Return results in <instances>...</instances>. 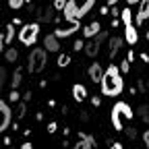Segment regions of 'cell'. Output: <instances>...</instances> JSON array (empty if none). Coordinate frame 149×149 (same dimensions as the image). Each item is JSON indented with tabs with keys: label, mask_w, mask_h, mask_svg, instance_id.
<instances>
[{
	"label": "cell",
	"mask_w": 149,
	"mask_h": 149,
	"mask_svg": "<svg viewBox=\"0 0 149 149\" xmlns=\"http://www.w3.org/2000/svg\"><path fill=\"white\" fill-rule=\"evenodd\" d=\"M100 85H102V93H104V95H108V97L120 95L122 89H124V81H122V74H120L118 66L110 64L108 70H104V77H102Z\"/></svg>",
	"instance_id": "6da1fadb"
},
{
	"label": "cell",
	"mask_w": 149,
	"mask_h": 149,
	"mask_svg": "<svg viewBox=\"0 0 149 149\" xmlns=\"http://www.w3.org/2000/svg\"><path fill=\"white\" fill-rule=\"evenodd\" d=\"M124 118L126 120L133 118V108H130L128 104H124V102H118L114 108H112V112H110L112 126H114L116 130H124Z\"/></svg>",
	"instance_id": "7a4b0ae2"
},
{
	"label": "cell",
	"mask_w": 149,
	"mask_h": 149,
	"mask_svg": "<svg viewBox=\"0 0 149 149\" xmlns=\"http://www.w3.org/2000/svg\"><path fill=\"white\" fill-rule=\"evenodd\" d=\"M48 64V52L42 50V48H35L31 54H29V60H27V70L37 74V72H42Z\"/></svg>",
	"instance_id": "3957f363"
},
{
	"label": "cell",
	"mask_w": 149,
	"mask_h": 149,
	"mask_svg": "<svg viewBox=\"0 0 149 149\" xmlns=\"http://www.w3.org/2000/svg\"><path fill=\"white\" fill-rule=\"evenodd\" d=\"M37 35H40V23H27L19 31V42L23 46H33L37 42Z\"/></svg>",
	"instance_id": "277c9868"
},
{
	"label": "cell",
	"mask_w": 149,
	"mask_h": 149,
	"mask_svg": "<svg viewBox=\"0 0 149 149\" xmlns=\"http://www.w3.org/2000/svg\"><path fill=\"white\" fill-rule=\"evenodd\" d=\"M104 40H108V31H100L95 37H91L89 42H85L83 50H85V54H87V58H95L97 52H100V46H102V42H104Z\"/></svg>",
	"instance_id": "5b68a950"
},
{
	"label": "cell",
	"mask_w": 149,
	"mask_h": 149,
	"mask_svg": "<svg viewBox=\"0 0 149 149\" xmlns=\"http://www.w3.org/2000/svg\"><path fill=\"white\" fill-rule=\"evenodd\" d=\"M10 120H13V110L8 108V104L4 100H0V133H4L8 128Z\"/></svg>",
	"instance_id": "8992f818"
},
{
	"label": "cell",
	"mask_w": 149,
	"mask_h": 149,
	"mask_svg": "<svg viewBox=\"0 0 149 149\" xmlns=\"http://www.w3.org/2000/svg\"><path fill=\"white\" fill-rule=\"evenodd\" d=\"M79 27H81V23H79V21H74V23H66V25H58V29L54 31V37H56V40H64V37H68V35H72V33H77V31H79Z\"/></svg>",
	"instance_id": "52a82bcc"
},
{
	"label": "cell",
	"mask_w": 149,
	"mask_h": 149,
	"mask_svg": "<svg viewBox=\"0 0 149 149\" xmlns=\"http://www.w3.org/2000/svg\"><path fill=\"white\" fill-rule=\"evenodd\" d=\"M120 52H122V37H110V42H108V58L110 60L118 58Z\"/></svg>",
	"instance_id": "ba28073f"
},
{
	"label": "cell",
	"mask_w": 149,
	"mask_h": 149,
	"mask_svg": "<svg viewBox=\"0 0 149 149\" xmlns=\"http://www.w3.org/2000/svg\"><path fill=\"white\" fill-rule=\"evenodd\" d=\"M77 13H79V4L74 2V0H66V6H64L66 23H74V21H77Z\"/></svg>",
	"instance_id": "9c48e42d"
},
{
	"label": "cell",
	"mask_w": 149,
	"mask_h": 149,
	"mask_svg": "<svg viewBox=\"0 0 149 149\" xmlns=\"http://www.w3.org/2000/svg\"><path fill=\"white\" fill-rule=\"evenodd\" d=\"M37 19H40L42 23H52V21H56L52 4H50V6H42V8H37Z\"/></svg>",
	"instance_id": "30bf717a"
},
{
	"label": "cell",
	"mask_w": 149,
	"mask_h": 149,
	"mask_svg": "<svg viewBox=\"0 0 149 149\" xmlns=\"http://www.w3.org/2000/svg\"><path fill=\"white\" fill-rule=\"evenodd\" d=\"M89 79L93 81V83H102V77H104V68H102V64L100 62H93L91 66H89Z\"/></svg>",
	"instance_id": "8fae6325"
},
{
	"label": "cell",
	"mask_w": 149,
	"mask_h": 149,
	"mask_svg": "<svg viewBox=\"0 0 149 149\" xmlns=\"http://www.w3.org/2000/svg\"><path fill=\"white\" fill-rule=\"evenodd\" d=\"M137 25H141L143 21H147L149 19V0H143V2H139V10H137Z\"/></svg>",
	"instance_id": "7c38bea8"
},
{
	"label": "cell",
	"mask_w": 149,
	"mask_h": 149,
	"mask_svg": "<svg viewBox=\"0 0 149 149\" xmlns=\"http://www.w3.org/2000/svg\"><path fill=\"white\" fill-rule=\"evenodd\" d=\"M100 31H102V25H100V21H91V23H87V25L83 27V33H85V37H87V40L95 37Z\"/></svg>",
	"instance_id": "4fadbf2b"
},
{
	"label": "cell",
	"mask_w": 149,
	"mask_h": 149,
	"mask_svg": "<svg viewBox=\"0 0 149 149\" xmlns=\"http://www.w3.org/2000/svg\"><path fill=\"white\" fill-rule=\"evenodd\" d=\"M44 48H46V52H58L60 50V42L54 37V33L44 37Z\"/></svg>",
	"instance_id": "5bb4252c"
},
{
	"label": "cell",
	"mask_w": 149,
	"mask_h": 149,
	"mask_svg": "<svg viewBox=\"0 0 149 149\" xmlns=\"http://www.w3.org/2000/svg\"><path fill=\"white\" fill-rule=\"evenodd\" d=\"M79 143L74 145V149H91L93 145H95V139H93L91 135H85V133H79Z\"/></svg>",
	"instance_id": "9a60e30c"
},
{
	"label": "cell",
	"mask_w": 149,
	"mask_h": 149,
	"mask_svg": "<svg viewBox=\"0 0 149 149\" xmlns=\"http://www.w3.org/2000/svg\"><path fill=\"white\" fill-rule=\"evenodd\" d=\"M124 40H126L130 46H135V44L139 42V33H137L135 25H126V27H124Z\"/></svg>",
	"instance_id": "2e32d148"
},
{
	"label": "cell",
	"mask_w": 149,
	"mask_h": 149,
	"mask_svg": "<svg viewBox=\"0 0 149 149\" xmlns=\"http://www.w3.org/2000/svg\"><path fill=\"white\" fill-rule=\"evenodd\" d=\"M72 97L77 100V102H85V100H87V89H85V85L74 83V85H72Z\"/></svg>",
	"instance_id": "e0dca14e"
},
{
	"label": "cell",
	"mask_w": 149,
	"mask_h": 149,
	"mask_svg": "<svg viewBox=\"0 0 149 149\" xmlns=\"http://www.w3.org/2000/svg\"><path fill=\"white\" fill-rule=\"evenodd\" d=\"M93 6H95V2H93V0H85V2L79 6V13H77V21H79L81 17H85V15H87V13L93 8Z\"/></svg>",
	"instance_id": "ac0fdd59"
},
{
	"label": "cell",
	"mask_w": 149,
	"mask_h": 149,
	"mask_svg": "<svg viewBox=\"0 0 149 149\" xmlns=\"http://www.w3.org/2000/svg\"><path fill=\"white\" fill-rule=\"evenodd\" d=\"M21 81H23V66H19V68L13 72V79H10V85H13V89H17L19 85H21Z\"/></svg>",
	"instance_id": "d6986e66"
},
{
	"label": "cell",
	"mask_w": 149,
	"mask_h": 149,
	"mask_svg": "<svg viewBox=\"0 0 149 149\" xmlns=\"http://www.w3.org/2000/svg\"><path fill=\"white\" fill-rule=\"evenodd\" d=\"M120 17H122V23H124V27H126V25H133V13H130V8H122Z\"/></svg>",
	"instance_id": "ffe728a7"
},
{
	"label": "cell",
	"mask_w": 149,
	"mask_h": 149,
	"mask_svg": "<svg viewBox=\"0 0 149 149\" xmlns=\"http://www.w3.org/2000/svg\"><path fill=\"white\" fill-rule=\"evenodd\" d=\"M13 40H15V27L8 25V27L4 29V44H10Z\"/></svg>",
	"instance_id": "44dd1931"
},
{
	"label": "cell",
	"mask_w": 149,
	"mask_h": 149,
	"mask_svg": "<svg viewBox=\"0 0 149 149\" xmlns=\"http://www.w3.org/2000/svg\"><path fill=\"white\" fill-rule=\"evenodd\" d=\"M17 58H19L17 48H8V50H6V60H8V62H15Z\"/></svg>",
	"instance_id": "7402d4cb"
},
{
	"label": "cell",
	"mask_w": 149,
	"mask_h": 149,
	"mask_svg": "<svg viewBox=\"0 0 149 149\" xmlns=\"http://www.w3.org/2000/svg\"><path fill=\"white\" fill-rule=\"evenodd\" d=\"M68 64H70V56H68V54H60V56H58V66L64 68V66H68Z\"/></svg>",
	"instance_id": "603a6c76"
},
{
	"label": "cell",
	"mask_w": 149,
	"mask_h": 149,
	"mask_svg": "<svg viewBox=\"0 0 149 149\" xmlns=\"http://www.w3.org/2000/svg\"><path fill=\"white\" fill-rule=\"evenodd\" d=\"M141 120H143L145 124H149V104L141 108Z\"/></svg>",
	"instance_id": "cb8c5ba5"
},
{
	"label": "cell",
	"mask_w": 149,
	"mask_h": 149,
	"mask_svg": "<svg viewBox=\"0 0 149 149\" xmlns=\"http://www.w3.org/2000/svg\"><path fill=\"white\" fill-rule=\"evenodd\" d=\"M64 6H66V0H56V2H52L54 10H64Z\"/></svg>",
	"instance_id": "d4e9b609"
},
{
	"label": "cell",
	"mask_w": 149,
	"mask_h": 149,
	"mask_svg": "<svg viewBox=\"0 0 149 149\" xmlns=\"http://www.w3.org/2000/svg\"><path fill=\"white\" fill-rule=\"evenodd\" d=\"M4 83H6V68H4V66H0V91H2Z\"/></svg>",
	"instance_id": "484cf974"
},
{
	"label": "cell",
	"mask_w": 149,
	"mask_h": 149,
	"mask_svg": "<svg viewBox=\"0 0 149 149\" xmlns=\"http://www.w3.org/2000/svg\"><path fill=\"white\" fill-rule=\"evenodd\" d=\"M4 29H6V27L0 23V52L4 50Z\"/></svg>",
	"instance_id": "4316f807"
},
{
	"label": "cell",
	"mask_w": 149,
	"mask_h": 149,
	"mask_svg": "<svg viewBox=\"0 0 149 149\" xmlns=\"http://www.w3.org/2000/svg\"><path fill=\"white\" fill-rule=\"evenodd\" d=\"M25 2H23V0H10V2H8V6L10 8H21Z\"/></svg>",
	"instance_id": "83f0119b"
},
{
	"label": "cell",
	"mask_w": 149,
	"mask_h": 149,
	"mask_svg": "<svg viewBox=\"0 0 149 149\" xmlns=\"http://www.w3.org/2000/svg\"><path fill=\"white\" fill-rule=\"evenodd\" d=\"M25 114H27V108H25V104H21V106H19V110H17V116L23 118Z\"/></svg>",
	"instance_id": "f1b7e54d"
},
{
	"label": "cell",
	"mask_w": 149,
	"mask_h": 149,
	"mask_svg": "<svg viewBox=\"0 0 149 149\" xmlns=\"http://www.w3.org/2000/svg\"><path fill=\"white\" fill-rule=\"evenodd\" d=\"M128 68H130V64H128V62H126V60H122V64H120V66H118V70H120V72H124V74H126V72H128Z\"/></svg>",
	"instance_id": "f546056e"
},
{
	"label": "cell",
	"mask_w": 149,
	"mask_h": 149,
	"mask_svg": "<svg viewBox=\"0 0 149 149\" xmlns=\"http://www.w3.org/2000/svg\"><path fill=\"white\" fill-rule=\"evenodd\" d=\"M126 137H128V139H135V137H137V128H133V126L126 128Z\"/></svg>",
	"instance_id": "4dcf8cb0"
},
{
	"label": "cell",
	"mask_w": 149,
	"mask_h": 149,
	"mask_svg": "<svg viewBox=\"0 0 149 149\" xmlns=\"http://www.w3.org/2000/svg\"><path fill=\"white\" fill-rule=\"evenodd\" d=\"M83 46H85V42H81V40H77V42H74V44H72V50H74V52H77V50H83Z\"/></svg>",
	"instance_id": "1f68e13d"
},
{
	"label": "cell",
	"mask_w": 149,
	"mask_h": 149,
	"mask_svg": "<svg viewBox=\"0 0 149 149\" xmlns=\"http://www.w3.org/2000/svg\"><path fill=\"white\" fill-rule=\"evenodd\" d=\"M56 128H58V124H56V122H50V124H48V133L54 135V133H56Z\"/></svg>",
	"instance_id": "d6a6232c"
},
{
	"label": "cell",
	"mask_w": 149,
	"mask_h": 149,
	"mask_svg": "<svg viewBox=\"0 0 149 149\" xmlns=\"http://www.w3.org/2000/svg\"><path fill=\"white\" fill-rule=\"evenodd\" d=\"M91 104L95 106V108H100V104H102V97H100V95H93V97H91Z\"/></svg>",
	"instance_id": "836d02e7"
},
{
	"label": "cell",
	"mask_w": 149,
	"mask_h": 149,
	"mask_svg": "<svg viewBox=\"0 0 149 149\" xmlns=\"http://www.w3.org/2000/svg\"><path fill=\"white\" fill-rule=\"evenodd\" d=\"M8 100H10V102H19V91H10Z\"/></svg>",
	"instance_id": "e575fe53"
},
{
	"label": "cell",
	"mask_w": 149,
	"mask_h": 149,
	"mask_svg": "<svg viewBox=\"0 0 149 149\" xmlns=\"http://www.w3.org/2000/svg\"><path fill=\"white\" fill-rule=\"evenodd\" d=\"M133 60H135V52H133V50H128V54H126V62L130 64Z\"/></svg>",
	"instance_id": "d590c367"
},
{
	"label": "cell",
	"mask_w": 149,
	"mask_h": 149,
	"mask_svg": "<svg viewBox=\"0 0 149 149\" xmlns=\"http://www.w3.org/2000/svg\"><path fill=\"white\" fill-rule=\"evenodd\" d=\"M108 149H124V147H122V143H120V141H114V143H112Z\"/></svg>",
	"instance_id": "8d00e7d4"
},
{
	"label": "cell",
	"mask_w": 149,
	"mask_h": 149,
	"mask_svg": "<svg viewBox=\"0 0 149 149\" xmlns=\"http://www.w3.org/2000/svg\"><path fill=\"white\" fill-rule=\"evenodd\" d=\"M143 141H145V145L149 147V130H145V133H143Z\"/></svg>",
	"instance_id": "74e56055"
},
{
	"label": "cell",
	"mask_w": 149,
	"mask_h": 149,
	"mask_svg": "<svg viewBox=\"0 0 149 149\" xmlns=\"http://www.w3.org/2000/svg\"><path fill=\"white\" fill-rule=\"evenodd\" d=\"M19 149H33V145H31L29 141H25V143H23L21 147H19Z\"/></svg>",
	"instance_id": "f35d334b"
},
{
	"label": "cell",
	"mask_w": 149,
	"mask_h": 149,
	"mask_svg": "<svg viewBox=\"0 0 149 149\" xmlns=\"http://www.w3.org/2000/svg\"><path fill=\"white\" fill-rule=\"evenodd\" d=\"M141 60H143V62H149V54L143 52V54H141Z\"/></svg>",
	"instance_id": "ab89813d"
},
{
	"label": "cell",
	"mask_w": 149,
	"mask_h": 149,
	"mask_svg": "<svg viewBox=\"0 0 149 149\" xmlns=\"http://www.w3.org/2000/svg\"><path fill=\"white\" fill-rule=\"evenodd\" d=\"M100 15H108V6H102L100 8Z\"/></svg>",
	"instance_id": "60d3db41"
}]
</instances>
